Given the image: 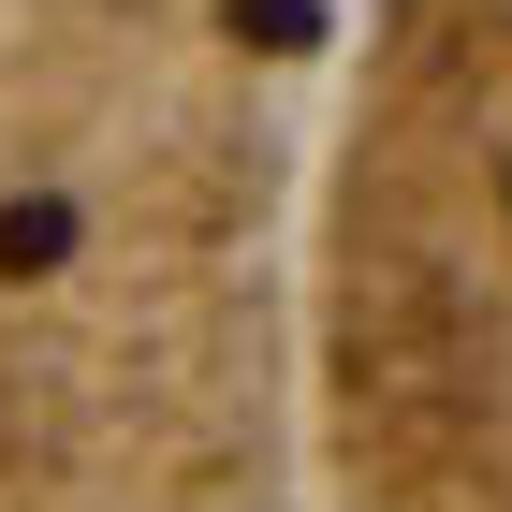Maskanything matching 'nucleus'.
Returning <instances> with one entry per match:
<instances>
[{
    "instance_id": "f257e3e1",
    "label": "nucleus",
    "mask_w": 512,
    "mask_h": 512,
    "mask_svg": "<svg viewBox=\"0 0 512 512\" xmlns=\"http://www.w3.org/2000/svg\"><path fill=\"white\" fill-rule=\"evenodd\" d=\"M59 249H74V220H59V205H0V278H44Z\"/></svg>"
},
{
    "instance_id": "f03ea898",
    "label": "nucleus",
    "mask_w": 512,
    "mask_h": 512,
    "mask_svg": "<svg viewBox=\"0 0 512 512\" xmlns=\"http://www.w3.org/2000/svg\"><path fill=\"white\" fill-rule=\"evenodd\" d=\"M235 30H249V44H278V59H293V44H308L322 15H308V0H235Z\"/></svg>"
}]
</instances>
